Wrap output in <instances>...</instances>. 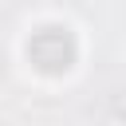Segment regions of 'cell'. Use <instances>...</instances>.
Instances as JSON below:
<instances>
[{
	"instance_id": "1",
	"label": "cell",
	"mask_w": 126,
	"mask_h": 126,
	"mask_svg": "<svg viewBox=\"0 0 126 126\" xmlns=\"http://www.w3.org/2000/svg\"><path fill=\"white\" fill-rule=\"evenodd\" d=\"M75 55H79V43H75L71 28H63V24H47V28L32 32V39H28V59L43 75L71 71L75 67Z\"/></svg>"
}]
</instances>
